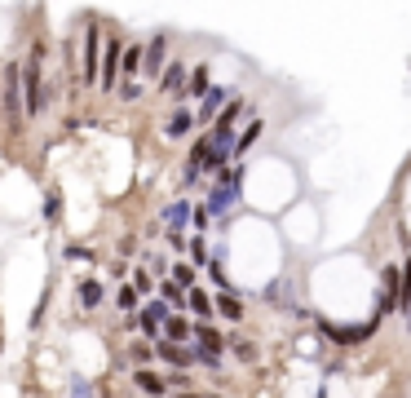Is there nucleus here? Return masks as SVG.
Returning a JSON list of instances; mask_svg holds the SVG:
<instances>
[{"label": "nucleus", "instance_id": "obj_25", "mask_svg": "<svg viewBox=\"0 0 411 398\" xmlns=\"http://www.w3.org/2000/svg\"><path fill=\"white\" fill-rule=\"evenodd\" d=\"M181 398H195V394H181Z\"/></svg>", "mask_w": 411, "mask_h": 398}, {"label": "nucleus", "instance_id": "obj_17", "mask_svg": "<svg viewBox=\"0 0 411 398\" xmlns=\"http://www.w3.org/2000/svg\"><path fill=\"white\" fill-rule=\"evenodd\" d=\"M190 93H208V67H195V76H190Z\"/></svg>", "mask_w": 411, "mask_h": 398}, {"label": "nucleus", "instance_id": "obj_5", "mask_svg": "<svg viewBox=\"0 0 411 398\" xmlns=\"http://www.w3.org/2000/svg\"><path fill=\"white\" fill-rule=\"evenodd\" d=\"M212 310H217L221 319H230V323L244 319V306H239V297H230V292H217V306H212Z\"/></svg>", "mask_w": 411, "mask_h": 398}, {"label": "nucleus", "instance_id": "obj_6", "mask_svg": "<svg viewBox=\"0 0 411 398\" xmlns=\"http://www.w3.org/2000/svg\"><path fill=\"white\" fill-rule=\"evenodd\" d=\"M160 63H164V35H155L151 49H142V71H160Z\"/></svg>", "mask_w": 411, "mask_h": 398}, {"label": "nucleus", "instance_id": "obj_10", "mask_svg": "<svg viewBox=\"0 0 411 398\" xmlns=\"http://www.w3.org/2000/svg\"><path fill=\"white\" fill-rule=\"evenodd\" d=\"M119 71H124V76H137V71H142V44H124V58H119Z\"/></svg>", "mask_w": 411, "mask_h": 398}, {"label": "nucleus", "instance_id": "obj_19", "mask_svg": "<svg viewBox=\"0 0 411 398\" xmlns=\"http://www.w3.org/2000/svg\"><path fill=\"white\" fill-rule=\"evenodd\" d=\"M133 292H151V270H137V274H133Z\"/></svg>", "mask_w": 411, "mask_h": 398}, {"label": "nucleus", "instance_id": "obj_11", "mask_svg": "<svg viewBox=\"0 0 411 398\" xmlns=\"http://www.w3.org/2000/svg\"><path fill=\"white\" fill-rule=\"evenodd\" d=\"M181 76H186V67H181V63H168V67H164V80H160V89H164V93L181 89Z\"/></svg>", "mask_w": 411, "mask_h": 398}, {"label": "nucleus", "instance_id": "obj_13", "mask_svg": "<svg viewBox=\"0 0 411 398\" xmlns=\"http://www.w3.org/2000/svg\"><path fill=\"white\" fill-rule=\"evenodd\" d=\"M80 301L93 310V306L102 301V283H98V279H84V283H80Z\"/></svg>", "mask_w": 411, "mask_h": 398}, {"label": "nucleus", "instance_id": "obj_8", "mask_svg": "<svg viewBox=\"0 0 411 398\" xmlns=\"http://www.w3.org/2000/svg\"><path fill=\"white\" fill-rule=\"evenodd\" d=\"M398 306L407 310V319H411V257L403 265V274H398Z\"/></svg>", "mask_w": 411, "mask_h": 398}, {"label": "nucleus", "instance_id": "obj_20", "mask_svg": "<svg viewBox=\"0 0 411 398\" xmlns=\"http://www.w3.org/2000/svg\"><path fill=\"white\" fill-rule=\"evenodd\" d=\"M160 292H164V306H181V288H173V283H164V288H160Z\"/></svg>", "mask_w": 411, "mask_h": 398}, {"label": "nucleus", "instance_id": "obj_21", "mask_svg": "<svg viewBox=\"0 0 411 398\" xmlns=\"http://www.w3.org/2000/svg\"><path fill=\"white\" fill-rule=\"evenodd\" d=\"M235 354L244 358V363H252V358H257V345H252V341H239V345H235Z\"/></svg>", "mask_w": 411, "mask_h": 398}, {"label": "nucleus", "instance_id": "obj_16", "mask_svg": "<svg viewBox=\"0 0 411 398\" xmlns=\"http://www.w3.org/2000/svg\"><path fill=\"white\" fill-rule=\"evenodd\" d=\"M137 319H151V323H164L168 319V306H164V301H151V306L146 310H142V315Z\"/></svg>", "mask_w": 411, "mask_h": 398}, {"label": "nucleus", "instance_id": "obj_12", "mask_svg": "<svg viewBox=\"0 0 411 398\" xmlns=\"http://www.w3.org/2000/svg\"><path fill=\"white\" fill-rule=\"evenodd\" d=\"M168 283H173V288H186V292H190V283H195V265H186V261L173 265V279H168Z\"/></svg>", "mask_w": 411, "mask_h": 398}, {"label": "nucleus", "instance_id": "obj_15", "mask_svg": "<svg viewBox=\"0 0 411 398\" xmlns=\"http://www.w3.org/2000/svg\"><path fill=\"white\" fill-rule=\"evenodd\" d=\"M261 128H265V124H261V119H252V124L244 128V138H239V142H235V151H248V147H252V142H257V138H261Z\"/></svg>", "mask_w": 411, "mask_h": 398}, {"label": "nucleus", "instance_id": "obj_18", "mask_svg": "<svg viewBox=\"0 0 411 398\" xmlns=\"http://www.w3.org/2000/svg\"><path fill=\"white\" fill-rule=\"evenodd\" d=\"M217 102H221V89H208V93H203V115H217Z\"/></svg>", "mask_w": 411, "mask_h": 398}, {"label": "nucleus", "instance_id": "obj_2", "mask_svg": "<svg viewBox=\"0 0 411 398\" xmlns=\"http://www.w3.org/2000/svg\"><path fill=\"white\" fill-rule=\"evenodd\" d=\"M133 385H137L142 394H151V398H164V390H168V385L155 376L151 367H137V372H133Z\"/></svg>", "mask_w": 411, "mask_h": 398}, {"label": "nucleus", "instance_id": "obj_24", "mask_svg": "<svg viewBox=\"0 0 411 398\" xmlns=\"http://www.w3.org/2000/svg\"><path fill=\"white\" fill-rule=\"evenodd\" d=\"M190 252H195V261H208V248H203V239H195V244H190Z\"/></svg>", "mask_w": 411, "mask_h": 398}, {"label": "nucleus", "instance_id": "obj_22", "mask_svg": "<svg viewBox=\"0 0 411 398\" xmlns=\"http://www.w3.org/2000/svg\"><path fill=\"white\" fill-rule=\"evenodd\" d=\"M58 213H62V199H58V190H53V195H49V208H44V217H58Z\"/></svg>", "mask_w": 411, "mask_h": 398}, {"label": "nucleus", "instance_id": "obj_23", "mask_svg": "<svg viewBox=\"0 0 411 398\" xmlns=\"http://www.w3.org/2000/svg\"><path fill=\"white\" fill-rule=\"evenodd\" d=\"M151 354H155V349H151V345H133V358H137V363H146V358H151Z\"/></svg>", "mask_w": 411, "mask_h": 398}, {"label": "nucleus", "instance_id": "obj_9", "mask_svg": "<svg viewBox=\"0 0 411 398\" xmlns=\"http://www.w3.org/2000/svg\"><path fill=\"white\" fill-rule=\"evenodd\" d=\"M190 124H195V115H190V111H173V115H168V138H186Z\"/></svg>", "mask_w": 411, "mask_h": 398}, {"label": "nucleus", "instance_id": "obj_7", "mask_svg": "<svg viewBox=\"0 0 411 398\" xmlns=\"http://www.w3.org/2000/svg\"><path fill=\"white\" fill-rule=\"evenodd\" d=\"M190 336L203 345V354H212V349H221V336H217V328H208V323H199V328H190Z\"/></svg>", "mask_w": 411, "mask_h": 398}, {"label": "nucleus", "instance_id": "obj_3", "mask_svg": "<svg viewBox=\"0 0 411 398\" xmlns=\"http://www.w3.org/2000/svg\"><path fill=\"white\" fill-rule=\"evenodd\" d=\"M155 354H160L168 367H186V363H195V354H190V349H181V345H168V341H160V345H155Z\"/></svg>", "mask_w": 411, "mask_h": 398}, {"label": "nucleus", "instance_id": "obj_4", "mask_svg": "<svg viewBox=\"0 0 411 398\" xmlns=\"http://www.w3.org/2000/svg\"><path fill=\"white\" fill-rule=\"evenodd\" d=\"M164 341H168V345L190 341V323L181 319V315H168V319H164Z\"/></svg>", "mask_w": 411, "mask_h": 398}, {"label": "nucleus", "instance_id": "obj_14", "mask_svg": "<svg viewBox=\"0 0 411 398\" xmlns=\"http://www.w3.org/2000/svg\"><path fill=\"white\" fill-rule=\"evenodd\" d=\"M186 301H190V310H195V315H203V319L212 315V301L203 297V292H195V288H190V292H186Z\"/></svg>", "mask_w": 411, "mask_h": 398}, {"label": "nucleus", "instance_id": "obj_1", "mask_svg": "<svg viewBox=\"0 0 411 398\" xmlns=\"http://www.w3.org/2000/svg\"><path fill=\"white\" fill-rule=\"evenodd\" d=\"M98 27H89V35H84V67H80V76L89 80V84H98V63H102V53H98Z\"/></svg>", "mask_w": 411, "mask_h": 398}]
</instances>
